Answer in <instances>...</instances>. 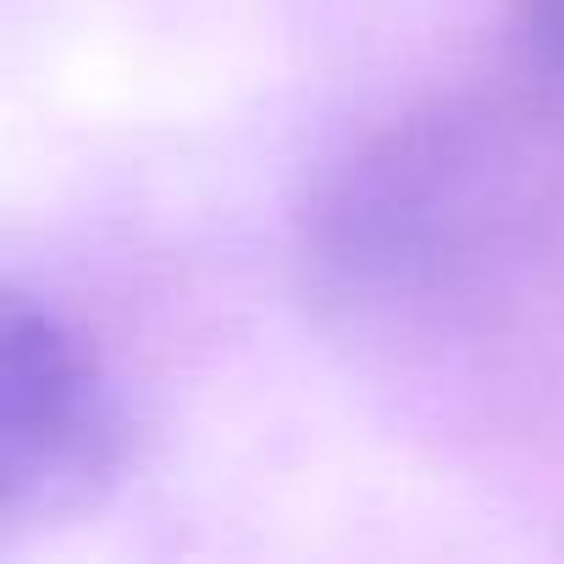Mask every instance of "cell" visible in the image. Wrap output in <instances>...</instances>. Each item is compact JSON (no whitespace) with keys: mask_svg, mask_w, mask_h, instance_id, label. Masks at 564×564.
<instances>
[{"mask_svg":"<svg viewBox=\"0 0 564 564\" xmlns=\"http://www.w3.org/2000/svg\"><path fill=\"white\" fill-rule=\"evenodd\" d=\"M117 459V393L89 338L29 294L0 305V531L78 503Z\"/></svg>","mask_w":564,"mask_h":564,"instance_id":"2","label":"cell"},{"mask_svg":"<svg viewBox=\"0 0 564 564\" xmlns=\"http://www.w3.org/2000/svg\"><path fill=\"white\" fill-rule=\"evenodd\" d=\"M514 62L564 111V0H520L514 7Z\"/></svg>","mask_w":564,"mask_h":564,"instance_id":"3","label":"cell"},{"mask_svg":"<svg viewBox=\"0 0 564 564\" xmlns=\"http://www.w3.org/2000/svg\"><path fill=\"white\" fill-rule=\"evenodd\" d=\"M498 199L503 172L481 128L410 122L338 172L316 210V254L344 289L421 294L476 260Z\"/></svg>","mask_w":564,"mask_h":564,"instance_id":"1","label":"cell"}]
</instances>
